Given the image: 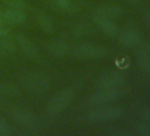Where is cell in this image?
Here are the masks:
<instances>
[{
  "mask_svg": "<svg viewBox=\"0 0 150 136\" xmlns=\"http://www.w3.org/2000/svg\"><path fill=\"white\" fill-rule=\"evenodd\" d=\"M17 42L21 49L22 50L23 53L30 58H37L40 55V51L38 48L26 36L19 35L16 37Z\"/></svg>",
  "mask_w": 150,
  "mask_h": 136,
  "instance_id": "obj_9",
  "label": "cell"
},
{
  "mask_svg": "<svg viewBox=\"0 0 150 136\" xmlns=\"http://www.w3.org/2000/svg\"><path fill=\"white\" fill-rule=\"evenodd\" d=\"M136 131L137 133L141 136H150V126L144 122H141L137 125Z\"/></svg>",
  "mask_w": 150,
  "mask_h": 136,
  "instance_id": "obj_22",
  "label": "cell"
},
{
  "mask_svg": "<svg viewBox=\"0 0 150 136\" xmlns=\"http://www.w3.org/2000/svg\"><path fill=\"white\" fill-rule=\"evenodd\" d=\"M19 94V90L12 85L0 84V96H15Z\"/></svg>",
  "mask_w": 150,
  "mask_h": 136,
  "instance_id": "obj_18",
  "label": "cell"
},
{
  "mask_svg": "<svg viewBox=\"0 0 150 136\" xmlns=\"http://www.w3.org/2000/svg\"><path fill=\"white\" fill-rule=\"evenodd\" d=\"M4 2L13 9H19L26 12V10L28 8V5L25 0H4Z\"/></svg>",
  "mask_w": 150,
  "mask_h": 136,
  "instance_id": "obj_19",
  "label": "cell"
},
{
  "mask_svg": "<svg viewBox=\"0 0 150 136\" xmlns=\"http://www.w3.org/2000/svg\"><path fill=\"white\" fill-rule=\"evenodd\" d=\"M53 4L60 9H67L71 6V0H52Z\"/></svg>",
  "mask_w": 150,
  "mask_h": 136,
  "instance_id": "obj_23",
  "label": "cell"
},
{
  "mask_svg": "<svg viewBox=\"0 0 150 136\" xmlns=\"http://www.w3.org/2000/svg\"><path fill=\"white\" fill-rule=\"evenodd\" d=\"M117 39L123 47L132 48L137 46L141 42V35L138 31L130 28L118 32Z\"/></svg>",
  "mask_w": 150,
  "mask_h": 136,
  "instance_id": "obj_7",
  "label": "cell"
},
{
  "mask_svg": "<svg viewBox=\"0 0 150 136\" xmlns=\"http://www.w3.org/2000/svg\"><path fill=\"white\" fill-rule=\"evenodd\" d=\"M11 116L16 121V123L21 125L28 126L35 124V117L34 116V114L23 109L13 110L11 113Z\"/></svg>",
  "mask_w": 150,
  "mask_h": 136,
  "instance_id": "obj_10",
  "label": "cell"
},
{
  "mask_svg": "<svg viewBox=\"0 0 150 136\" xmlns=\"http://www.w3.org/2000/svg\"><path fill=\"white\" fill-rule=\"evenodd\" d=\"M75 92L71 89H67L59 91L55 94L48 102L47 110L50 113L56 114L64 110L71 104L75 98Z\"/></svg>",
  "mask_w": 150,
  "mask_h": 136,
  "instance_id": "obj_2",
  "label": "cell"
},
{
  "mask_svg": "<svg viewBox=\"0 0 150 136\" xmlns=\"http://www.w3.org/2000/svg\"><path fill=\"white\" fill-rule=\"evenodd\" d=\"M130 1H132V2H137V1H140V0H130Z\"/></svg>",
  "mask_w": 150,
  "mask_h": 136,
  "instance_id": "obj_26",
  "label": "cell"
},
{
  "mask_svg": "<svg viewBox=\"0 0 150 136\" xmlns=\"http://www.w3.org/2000/svg\"><path fill=\"white\" fill-rule=\"evenodd\" d=\"M90 27L88 24L81 23L76 26V28H74V35L77 36H83L87 35L90 33Z\"/></svg>",
  "mask_w": 150,
  "mask_h": 136,
  "instance_id": "obj_21",
  "label": "cell"
},
{
  "mask_svg": "<svg viewBox=\"0 0 150 136\" xmlns=\"http://www.w3.org/2000/svg\"><path fill=\"white\" fill-rule=\"evenodd\" d=\"M14 133L12 125L7 120L0 116V136H10Z\"/></svg>",
  "mask_w": 150,
  "mask_h": 136,
  "instance_id": "obj_17",
  "label": "cell"
},
{
  "mask_svg": "<svg viewBox=\"0 0 150 136\" xmlns=\"http://www.w3.org/2000/svg\"><path fill=\"white\" fill-rule=\"evenodd\" d=\"M142 122L147 124L150 126V109H146L141 112Z\"/></svg>",
  "mask_w": 150,
  "mask_h": 136,
  "instance_id": "obj_24",
  "label": "cell"
},
{
  "mask_svg": "<svg viewBox=\"0 0 150 136\" xmlns=\"http://www.w3.org/2000/svg\"><path fill=\"white\" fill-rule=\"evenodd\" d=\"M125 82L123 74L111 72L100 77L96 82V89H117Z\"/></svg>",
  "mask_w": 150,
  "mask_h": 136,
  "instance_id": "obj_5",
  "label": "cell"
},
{
  "mask_svg": "<svg viewBox=\"0 0 150 136\" xmlns=\"http://www.w3.org/2000/svg\"><path fill=\"white\" fill-rule=\"evenodd\" d=\"M122 114L123 110L119 107H103L90 112L88 118L93 122H108L120 118Z\"/></svg>",
  "mask_w": 150,
  "mask_h": 136,
  "instance_id": "obj_4",
  "label": "cell"
},
{
  "mask_svg": "<svg viewBox=\"0 0 150 136\" xmlns=\"http://www.w3.org/2000/svg\"><path fill=\"white\" fill-rule=\"evenodd\" d=\"M48 50L49 52L57 57L65 56L69 51V45L68 43L61 39H56L51 41L48 44Z\"/></svg>",
  "mask_w": 150,
  "mask_h": 136,
  "instance_id": "obj_12",
  "label": "cell"
},
{
  "mask_svg": "<svg viewBox=\"0 0 150 136\" xmlns=\"http://www.w3.org/2000/svg\"><path fill=\"white\" fill-rule=\"evenodd\" d=\"M21 84L23 88L34 94L45 92L50 87L49 78L41 73H28L21 77Z\"/></svg>",
  "mask_w": 150,
  "mask_h": 136,
  "instance_id": "obj_1",
  "label": "cell"
},
{
  "mask_svg": "<svg viewBox=\"0 0 150 136\" xmlns=\"http://www.w3.org/2000/svg\"><path fill=\"white\" fill-rule=\"evenodd\" d=\"M6 18L11 25H18L23 23L26 20V13L22 10L10 8L5 13Z\"/></svg>",
  "mask_w": 150,
  "mask_h": 136,
  "instance_id": "obj_14",
  "label": "cell"
},
{
  "mask_svg": "<svg viewBox=\"0 0 150 136\" xmlns=\"http://www.w3.org/2000/svg\"><path fill=\"white\" fill-rule=\"evenodd\" d=\"M94 20L98 26V28L106 35L114 36L118 34V28L114 23V21H111L110 19L103 18V17H96L94 16Z\"/></svg>",
  "mask_w": 150,
  "mask_h": 136,
  "instance_id": "obj_11",
  "label": "cell"
},
{
  "mask_svg": "<svg viewBox=\"0 0 150 136\" xmlns=\"http://www.w3.org/2000/svg\"><path fill=\"white\" fill-rule=\"evenodd\" d=\"M11 24L6 18L5 13L0 12V35L9 34L11 30Z\"/></svg>",
  "mask_w": 150,
  "mask_h": 136,
  "instance_id": "obj_20",
  "label": "cell"
},
{
  "mask_svg": "<svg viewBox=\"0 0 150 136\" xmlns=\"http://www.w3.org/2000/svg\"><path fill=\"white\" fill-rule=\"evenodd\" d=\"M73 54L79 58H103L108 55V50L103 46L84 43L75 47Z\"/></svg>",
  "mask_w": 150,
  "mask_h": 136,
  "instance_id": "obj_3",
  "label": "cell"
},
{
  "mask_svg": "<svg viewBox=\"0 0 150 136\" xmlns=\"http://www.w3.org/2000/svg\"><path fill=\"white\" fill-rule=\"evenodd\" d=\"M98 91L92 94L88 102L93 105H104L119 96V91L117 89H97Z\"/></svg>",
  "mask_w": 150,
  "mask_h": 136,
  "instance_id": "obj_6",
  "label": "cell"
},
{
  "mask_svg": "<svg viewBox=\"0 0 150 136\" xmlns=\"http://www.w3.org/2000/svg\"><path fill=\"white\" fill-rule=\"evenodd\" d=\"M146 23H147V26L150 28V9H149V11L147 12V14H146Z\"/></svg>",
  "mask_w": 150,
  "mask_h": 136,
  "instance_id": "obj_25",
  "label": "cell"
},
{
  "mask_svg": "<svg viewBox=\"0 0 150 136\" xmlns=\"http://www.w3.org/2000/svg\"><path fill=\"white\" fill-rule=\"evenodd\" d=\"M15 50V42L12 36L7 35H0V54L10 55Z\"/></svg>",
  "mask_w": 150,
  "mask_h": 136,
  "instance_id": "obj_16",
  "label": "cell"
},
{
  "mask_svg": "<svg viewBox=\"0 0 150 136\" xmlns=\"http://www.w3.org/2000/svg\"><path fill=\"white\" fill-rule=\"evenodd\" d=\"M122 9L117 6L113 5H104L98 7L94 13V16L103 17L106 19H110L111 21H115L118 19L122 15Z\"/></svg>",
  "mask_w": 150,
  "mask_h": 136,
  "instance_id": "obj_8",
  "label": "cell"
},
{
  "mask_svg": "<svg viewBox=\"0 0 150 136\" xmlns=\"http://www.w3.org/2000/svg\"><path fill=\"white\" fill-rule=\"evenodd\" d=\"M36 21L40 28L47 34H52L55 31V23L47 13L41 12L36 16Z\"/></svg>",
  "mask_w": 150,
  "mask_h": 136,
  "instance_id": "obj_13",
  "label": "cell"
},
{
  "mask_svg": "<svg viewBox=\"0 0 150 136\" xmlns=\"http://www.w3.org/2000/svg\"><path fill=\"white\" fill-rule=\"evenodd\" d=\"M138 62L140 68L145 72H150V45H145L139 52Z\"/></svg>",
  "mask_w": 150,
  "mask_h": 136,
  "instance_id": "obj_15",
  "label": "cell"
}]
</instances>
